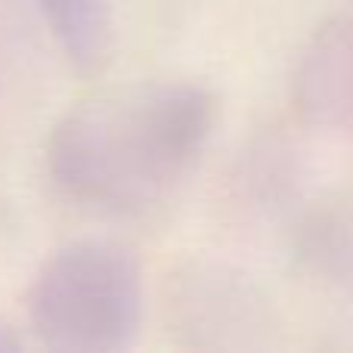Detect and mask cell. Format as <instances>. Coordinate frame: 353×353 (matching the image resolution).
<instances>
[{
  "label": "cell",
  "mask_w": 353,
  "mask_h": 353,
  "mask_svg": "<svg viewBox=\"0 0 353 353\" xmlns=\"http://www.w3.org/2000/svg\"><path fill=\"white\" fill-rule=\"evenodd\" d=\"M59 323L84 347H128L140 325V267L128 251L84 248L59 273Z\"/></svg>",
  "instance_id": "7a4b0ae2"
},
{
  "label": "cell",
  "mask_w": 353,
  "mask_h": 353,
  "mask_svg": "<svg viewBox=\"0 0 353 353\" xmlns=\"http://www.w3.org/2000/svg\"><path fill=\"white\" fill-rule=\"evenodd\" d=\"M208 128L211 99L195 87H130L81 124L78 176L105 201L149 208L183 183Z\"/></svg>",
  "instance_id": "6da1fadb"
},
{
  "label": "cell",
  "mask_w": 353,
  "mask_h": 353,
  "mask_svg": "<svg viewBox=\"0 0 353 353\" xmlns=\"http://www.w3.org/2000/svg\"><path fill=\"white\" fill-rule=\"evenodd\" d=\"M47 10L74 59H81L84 65L103 59L105 43H109V3L105 0H47Z\"/></svg>",
  "instance_id": "277c9868"
},
{
  "label": "cell",
  "mask_w": 353,
  "mask_h": 353,
  "mask_svg": "<svg viewBox=\"0 0 353 353\" xmlns=\"http://www.w3.org/2000/svg\"><path fill=\"white\" fill-rule=\"evenodd\" d=\"M304 105L313 118L353 130V22H338L304 62Z\"/></svg>",
  "instance_id": "3957f363"
}]
</instances>
